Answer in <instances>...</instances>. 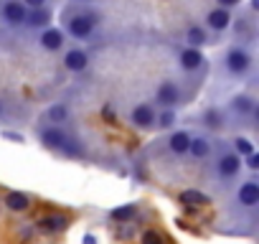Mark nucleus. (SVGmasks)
Masks as SVG:
<instances>
[{"instance_id": "nucleus-1", "label": "nucleus", "mask_w": 259, "mask_h": 244, "mask_svg": "<svg viewBox=\"0 0 259 244\" xmlns=\"http://www.w3.org/2000/svg\"><path fill=\"white\" fill-rule=\"evenodd\" d=\"M224 64H226V71H229V74H234V76H244V74L251 69V56H249L246 49L234 46V49H229Z\"/></svg>"}, {"instance_id": "nucleus-2", "label": "nucleus", "mask_w": 259, "mask_h": 244, "mask_svg": "<svg viewBox=\"0 0 259 244\" xmlns=\"http://www.w3.org/2000/svg\"><path fill=\"white\" fill-rule=\"evenodd\" d=\"M94 26H97V18L89 16V13H79V16H71L66 21V31L74 38H89L94 33Z\"/></svg>"}, {"instance_id": "nucleus-3", "label": "nucleus", "mask_w": 259, "mask_h": 244, "mask_svg": "<svg viewBox=\"0 0 259 244\" xmlns=\"http://www.w3.org/2000/svg\"><path fill=\"white\" fill-rule=\"evenodd\" d=\"M155 99H158V104H160V107L173 109L176 104H181V89H178V84H176V82H170V79L160 82V84H158V89H155Z\"/></svg>"}, {"instance_id": "nucleus-4", "label": "nucleus", "mask_w": 259, "mask_h": 244, "mask_svg": "<svg viewBox=\"0 0 259 244\" xmlns=\"http://www.w3.org/2000/svg\"><path fill=\"white\" fill-rule=\"evenodd\" d=\"M69 224H71V219L66 214H46L36 221V229L44 234H61L69 229Z\"/></svg>"}, {"instance_id": "nucleus-5", "label": "nucleus", "mask_w": 259, "mask_h": 244, "mask_svg": "<svg viewBox=\"0 0 259 244\" xmlns=\"http://www.w3.org/2000/svg\"><path fill=\"white\" fill-rule=\"evenodd\" d=\"M236 204L241 206V209H254L256 204H259V183L256 181H244L241 186H239V191H236Z\"/></svg>"}, {"instance_id": "nucleus-6", "label": "nucleus", "mask_w": 259, "mask_h": 244, "mask_svg": "<svg viewBox=\"0 0 259 244\" xmlns=\"http://www.w3.org/2000/svg\"><path fill=\"white\" fill-rule=\"evenodd\" d=\"M130 122H133L135 128H140V130H150L155 125V109H153V104L133 107V112H130Z\"/></svg>"}, {"instance_id": "nucleus-7", "label": "nucleus", "mask_w": 259, "mask_h": 244, "mask_svg": "<svg viewBox=\"0 0 259 244\" xmlns=\"http://www.w3.org/2000/svg\"><path fill=\"white\" fill-rule=\"evenodd\" d=\"M239 171H241V158H239L236 153H221V155H219V160H216V173H219L221 178H234V176H239Z\"/></svg>"}, {"instance_id": "nucleus-8", "label": "nucleus", "mask_w": 259, "mask_h": 244, "mask_svg": "<svg viewBox=\"0 0 259 244\" xmlns=\"http://www.w3.org/2000/svg\"><path fill=\"white\" fill-rule=\"evenodd\" d=\"M178 204H181L183 209H188V211H196V209L208 206L211 198H208L203 191H198V188H186V191L178 193Z\"/></svg>"}, {"instance_id": "nucleus-9", "label": "nucleus", "mask_w": 259, "mask_h": 244, "mask_svg": "<svg viewBox=\"0 0 259 244\" xmlns=\"http://www.w3.org/2000/svg\"><path fill=\"white\" fill-rule=\"evenodd\" d=\"M0 13H3V21L8 26H23L26 23V6L21 0H6Z\"/></svg>"}, {"instance_id": "nucleus-10", "label": "nucleus", "mask_w": 259, "mask_h": 244, "mask_svg": "<svg viewBox=\"0 0 259 244\" xmlns=\"http://www.w3.org/2000/svg\"><path fill=\"white\" fill-rule=\"evenodd\" d=\"M8 211H13V214H26L28 209H31V196L28 193H21V191H11V193H6V198L0 201Z\"/></svg>"}, {"instance_id": "nucleus-11", "label": "nucleus", "mask_w": 259, "mask_h": 244, "mask_svg": "<svg viewBox=\"0 0 259 244\" xmlns=\"http://www.w3.org/2000/svg\"><path fill=\"white\" fill-rule=\"evenodd\" d=\"M38 138H41V143H44L46 148H51V150H61V148H64V143L69 140V135H66L61 128H56V125L44 128Z\"/></svg>"}, {"instance_id": "nucleus-12", "label": "nucleus", "mask_w": 259, "mask_h": 244, "mask_svg": "<svg viewBox=\"0 0 259 244\" xmlns=\"http://www.w3.org/2000/svg\"><path fill=\"white\" fill-rule=\"evenodd\" d=\"M178 64L183 71H198L203 66V54L198 49H183L178 56Z\"/></svg>"}, {"instance_id": "nucleus-13", "label": "nucleus", "mask_w": 259, "mask_h": 244, "mask_svg": "<svg viewBox=\"0 0 259 244\" xmlns=\"http://www.w3.org/2000/svg\"><path fill=\"white\" fill-rule=\"evenodd\" d=\"M138 211H140L138 204H124V206L112 209L109 216H112V221H117V224H133V221L138 219Z\"/></svg>"}, {"instance_id": "nucleus-14", "label": "nucleus", "mask_w": 259, "mask_h": 244, "mask_svg": "<svg viewBox=\"0 0 259 244\" xmlns=\"http://www.w3.org/2000/svg\"><path fill=\"white\" fill-rule=\"evenodd\" d=\"M206 23H208V28H213V31H226L229 23H231V16H229L226 8H213V11L206 16Z\"/></svg>"}, {"instance_id": "nucleus-15", "label": "nucleus", "mask_w": 259, "mask_h": 244, "mask_svg": "<svg viewBox=\"0 0 259 244\" xmlns=\"http://www.w3.org/2000/svg\"><path fill=\"white\" fill-rule=\"evenodd\" d=\"M38 41H41V46H44L46 51H59V49L64 46V31H59V28H46Z\"/></svg>"}, {"instance_id": "nucleus-16", "label": "nucleus", "mask_w": 259, "mask_h": 244, "mask_svg": "<svg viewBox=\"0 0 259 244\" xmlns=\"http://www.w3.org/2000/svg\"><path fill=\"white\" fill-rule=\"evenodd\" d=\"M87 64H89V59H87V54H84L81 49H71V51H66V56H64V66H66L69 71H84Z\"/></svg>"}, {"instance_id": "nucleus-17", "label": "nucleus", "mask_w": 259, "mask_h": 244, "mask_svg": "<svg viewBox=\"0 0 259 244\" xmlns=\"http://www.w3.org/2000/svg\"><path fill=\"white\" fill-rule=\"evenodd\" d=\"M188 143H191V135L188 133H173L170 138H168V150L173 153V155H186L188 153Z\"/></svg>"}, {"instance_id": "nucleus-18", "label": "nucleus", "mask_w": 259, "mask_h": 244, "mask_svg": "<svg viewBox=\"0 0 259 244\" xmlns=\"http://www.w3.org/2000/svg\"><path fill=\"white\" fill-rule=\"evenodd\" d=\"M188 153H191L196 160H203V158L211 155V143H208L206 138H191V143H188Z\"/></svg>"}, {"instance_id": "nucleus-19", "label": "nucleus", "mask_w": 259, "mask_h": 244, "mask_svg": "<svg viewBox=\"0 0 259 244\" xmlns=\"http://www.w3.org/2000/svg\"><path fill=\"white\" fill-rule=\"evenodd\" d=\"M186 44H188V49H201L203 44H208V36H206L203 28L191 26V28L186 31Z\"/></svg>"}, {"instance_id": "nucleus-20", "label": "nucleus", "mask_w": 259, "mask_h": 244, "mask_svg": "<svg viewBox=\"0 0 259 244\" xmlns=\"http://www.w3.org/2000/svg\"><path fill=\"white\" fill-rule=\"evenodd\" d=\"M49 21H51V13L46 8H36L33 13H26V23L31 28H44V26H49Z\"/></svg>"}, {"instance_id": "nucleus-21", "label": "nucleus", "mask_w": 259, "mask_h": 244, "mask_svg": "<svg viewBox=\"0 0 259 244\" xmlns=\"http://www.w3.org/2000/svg\"><path fill=\"white\" fill-rule=\"evenodd\" d=\"M231 109H234L236 114H251V112L256 109V104H254V99H251V97L239 94V97H234V99H231Z\"/></svg>"}, {"instance_id": "nucleus-22", "label": "nucleus", "mask_w": 259, "mask_h": 244, "mask_svg": "<svg viewBox=\"0 0 259 244\" xmlns=\"http://www.w3.org/2000/svg\"><path fill=\"white\" fill-rule=\"evenodd\" d=\"M201 119H203V125H206V128H211V130H221V128H224V114H221L216 107L206 109Z\"/></svg>"}, {"instance_id": "nucleus-23", "label": "nucleus", "mask_w": 259, "mask_h": 244, "mask_svg": "<svg viewBox=\"0 0 259 244\" xmlns=\"http://www.w3.org/2000/svg\"><path fill=\"white\" fill-rule=\"evenodd\" d=\"M66 117H69V109H66V104H54V107H49V112H46V119H49V122H54V125L64 122Z\"/></svg>"}, {"instance_id": "nucleus-24", "label": "nucleus", "mask_w": 259, "mask_h": 244, "mask_svg": "<svg viewBox=\"0 0 259 244\" xmlns=\"http://www.w3.org/2000/svg\"><path fill=\"white\" fill-rule=\"evenodd\" d=\"M140 244H165V236L158 229H145L140 234Z\"/></svg>"}, {"instance_id": "nucleus-25", "label": "nucleus", "mask_w": 259, "mask_h": 244, "mask_svg": "<svg viewBox=\"0 0 259 244\" xmlns=\"http://www.w3.org/2000/svg\"><path fill=\"white\" fill-rule=\"evenodd\" d=\"M234 150H236V155H249V153H254V145L246 138H236L234 140Z\"/></svg>"}, {"instance_id": "nucleus-26", "label": "nucleus", "mask_w": 259, "mask_h": 244, "mask_svg": "<svg viewBox=\"0 0 259 244\" xmlns=\"http://www.w3.org/2000/svg\"><path fill=\"white\" fill-rule=\"evenodd\" d=\"M155 119H158L160 128H170L173 122H176V114H173V109H165V112H163L160 117H155Z\"/></svg>"}, {"instance_id": "nucleus-27", "label": "nucleus", "mask_w": 259, "mask_h": 244, "mask_svg": "<svg viewBox=\"0 0 259 244\" xmlns=\"http://www.w3.org/2000/svg\"><path fill=\"white\" fill-rule=\"evenodd\" d=\"M122 226H124V229H119L117 236H119V239H130V236H133V224H122Z\"/></svg>"}, {"instance_id": "nucleus-28", "label": "nucleus", "mask_w": 259, "mask_h": 244, "mask_svg": "<svg viewBox=\"0 0 259 244\" xmlns=\"http://www.w3.org/2000/svg\"><path fill=\"white\" fill-rule=\"evenodd\" d=\"M246 166H249L251 171H256V168H259V155H256V153H249V155H246Z\"/></svg>"}, {"instance_id": "nucleus-29", "label": "nucleus", "mask_w": 259, "mask_h": 244, "mask_svg": "<svg viewBox=\"0 0 259 244\" xmlns=\"http://www.w3.org/2000/svg\"><path fill=\"white\" fill-rule=\"evenodd\" d=\"M21 3H23V6H28V8H33V11H36V8H44V6H46V0H21Z\"/></svg>"}, {"instance_id": "nucleus-30", "label": "nucleus", "mask_w": 259, "mask_h": 244, "mask_svg": "<svg viewBox=\"0 0 259 244\" xmlns=\"http://www.w3.org/2000/svg\"><path fill=\"white\" fill-rule=\"evenodd\" d=\"M216 3H219V8H231V6H239V0H216Z\"/></svg>"}, {"instance_id": "nucleus-31", "label": "nucleus", "mask_w": 259, "mask_h": 244, "mask_svg": "<svg viewBox=\"0 0 259 244\" xmlns=\"http://www.w3.org/2000/svg\"><path fill=\"white\" fill-rule=\"evenodd\" d=\"M84 244H97V241H94V236H92V234H87V236H84Z\"/></svg>"}, {"instance_id": "nucleus-32", "label": "nucleus", "mask_w": 259, "mask_h": 244, "mask_svg": "<svg viewBox=\"0 0 259 244\" xmlns=\"http://www.w3.org/2000/svg\"><path fill=\"white\" fill-rule=\"evenodd\" d=\"M81 3H94V0H81Z\"/></svg>"}, {"instance_id": "nucleus-33", "label": "nucleus", "mask_w": 259, "mask_h": 244, "mask_svg": "<svg viewBox=\"0 0 259 244\" xmlns=\"http://www.w3.org/2000/svg\"><path fill=\"white\" fill-rule=\"evenodd\" d=\"M0 209H3V206H0Z\"/></svg>"}]
</instances>
